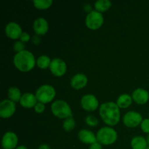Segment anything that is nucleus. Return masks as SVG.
Wrapping results in <instances>:
<instances>
[{
	"label": "nucleus",
	"instance_id": "obj_1",
	"mask_svg": "<svg viewBox=\"0 0 149 149\" xmlns=\"http://www.w3.org/2000/svg\"><path fill=\"white\" fill-rule=\"evenodd\" d=\"M119 108L117 104L113 102L103 103L100 108V115L103 122L110 126L117 125L120 119Z\"/></svg>",
	"mask_w": 149,
	"mask_h": 149
},
{
	"label": "nucleus",
	"instance_id": "obj_2",
	"mask_svg": "<svg viewBox=\"0 0 149 149\" xmlns=\"http://www.w3.org/2000/svg\"><path fill=\"white\" fill-rule=\"evenodd\" d=\"M16 68L20 71L27 72L31 71L35 65V58L31 52L27 50L17 52L13 60Z\"/></svg>",
	"mask_w": 149,
	"mask_h": 149
},
{
	"label": "nucleus",
	"instance_id": "obj_3",
	"mask_svg": "<svg viewBox=\"0 0 149 149\" xmlns=\"http://www.w3.org/2000/svg\"><path fill=\"white\" fill-rule=\"evenodd\" d=\"M51 110L55 116L61 119L72 116L71 108L68 103L63 100H56L52 103L51 106Z\"/></svg>",
	"mask_w": 149,
	"mask_h": 149
},
{
	"label": "nucleus",
	"instance_id": "obj_4",
	"mask_svg": "<svg viewBox=\"0 0 149 149\" xmlns=\"http://www.w3.org/2000/svg\"><path fill=\"white\" fill-rule=\"evenodd\" d=\"M117 139V133L110 127H103L97 132V140L103 145H111Z\"/></svg>",
	"mask_w": 149,
	"mask_h": 149
},
{
	"label": "nucleus",
	"instance_id": "obj_5",
	"mask_svg": "<svg viewBox=\"0 0 149 149\" xmlns=\"http://www.w3.org/2000/svg\"><path fill=\"white\" fill-rule=\"evenodd\" d=\"M55 96V90L50 85H42L36 90V97L39 103H47L52 101Z\"/></svg>",
	"mask_w": 149,
	"mask_h": 149
},
{
	"label": "nucleus",
	"instance_id": "obj_6",
	"mask_svg": "<svg viewBox=\"0 0 149 149\" xmlns=\"http://www.w3.org/2000/svg\"><path fill=\"white\" fill-rule=\"evenodd\" d=\"M86 26L92 30L98 29L103 23V17L97 11H91L86 17Z\"/></svg>",
	"mask_w": 149,
	"mask_h": 149
},
{
	"label": "nucleus",
	"instance_id": "obj_7",
	"mask_svg": "<svg viewBox=\"0 0 149 149\" xmlns=\"http://www.w3.org/2000/svg\"><path fill=\"white\" fill-rule=\"evenodd\" d=\"M123 122L128 127H136L140 124L142 123V116L139 113L130 111L125 115Z\"/></svg>",
	"mask_w": 149,
	"mask_h": 149
},
{
	"label": "nucleus",
	"instance_id": "obj_8",
	"mask_svg": "<svg viewBox=\"0 0 149 149\" xmlns=\"http://www.w3.org/2000/svg\"><path fill=\"white\" fill-rule=\"evenodd\" d=\"M50 71L56 77H62L66 71V65L63 61L60 58H55L51 61L49 65Z\"/></svg>",
	"mask_w": 149,
	"mask_h": 149
},
{
	"label": "nucleus",
	"instance_id": "obj_9",
	"mask_svg": "<svg viewBox=\"0 0 149 149\" xmlns=\"http://www.w3.org/2000/svg\"><path fill=\"white\" fill-rule=\"evenodd\" d=\"M15 111V105L10 100H4L0 103V116L4 119L10 117Z\"/></svg>",
	"mask_w": 149,
	"mask_h": 149
},
{
	"label": "nucleus",
	"instance_id": "obj_10",
	"mask_svg": "<svg viewBox=\"0 0 149 149\" xmlns=\"http://www.w3.org/2000/svg\"><path fill=\"white\" fill-rule=\"evenodd\" d=\"M81 105L83 109L88 111H93L98 107V101L93 95H87L82 97Z\"/></svg>",
	"mask_w": 149,
	"mask_h": 149
},
{
	"label": "nucleus",
	"instance_id": "obj_11",
	"mask_svg": "<svg viewBox=\"0 0 149 149\" xmlns=\"http://www.w3.org/2000/svg\"><path fill=\"white\" fill-rule=\"evenodd\" d=\"M18 139L17 135L11 132H6L2 138L1 145L4 149H14L17 146Z\"/></svg>",
	"mask_w": 149,
	"mask_h": 149
},
{
	"label": "nucleus",
	"instance_id": "obj_12",
	"mask_svg": "<svg viewBox=\"0 0 149 149\" xmlns=\"http://www.w3.org/2000/svg\"><path fill=\"white\" fill-rule=\"evenodd\" d=\"M5 31L7 36L13 39H17L23 33L20 26L15 22H10L6 26Z\"/></svg>",
	"mask_w": 149,
	"mask_h": 149
},
{
	"label": "nucleus",
	"instance_id": "obj_13",
	"mask_svg": "<svg viewBox=\"0 0 149 149\" xmlns=\"http://www.w3.org/2000/svg\"><path fill=\"white\" fill-rule=\"evenodd\" d=\"M149 98V94L143 89H137L132 93V99L138 104L143 105L147 103Z\"/></svg>",
	"mask_w": 149,
	"mask_h": 149
},
{
	"label": "nucleus",
	"instance_id": "obj_14",
	"mask_svg": "<svg viewBox=\"0 0 149 149\" xmlns=\"http://www.w3.org/2000/svg\"><path fill=\"white\" fill-rule=\"evenodd\" d=\"M87 84V78L84 74H78L73 77L71 80V87L76 90L82 89Z\"/></svg>",
	"mask_w": 149,
	"mask_h": 149
},
{
	"label": "nucleus",
	"instance_id": "obj_15",
	"mask_svg": "<svg viewBox=\"0 0 149 149\" xmlns=\"http://www.w3.org/2000/svg\"><path fill=\"white\" fill-rule=\"evenodd\" d=\"M33 30L38 35H44L48 31L47 21L43 17H39L33 23Z\"/></svg>",
	"mask_w": 149,
	"mask_h": 149
},
{
	"label": "nucleus",
	"instance_id": "obj_16",
	"mask_svg": "<svg viewBox=\"0 0 149 149\" xmlns=\"http://www.w3.org/2000/svg\"><path fill=\"white\" fill-rule=\"evenodd\" d=\"M79 138L81 142L84 143L93 144L97 143V137L95 136L93 132L91 131L87 130H82L79 132Z\"/></svg>",
	"mask_w": 149,
	"mask_h": 149
},
{
	"label": "nucleus",
	"instance_id": "obj_17",
	"mask_svg": "<svg viewBox=\"0 0 149 149\" xmlns=\"http://www.w3.org/2000/svg\"><path fill=\"white\" fill-rule=\"evenodd\" d=\"M36 97L31 93H25L21 96L20 103L25 108H32L36 105Z\"/></svg>",
	"mask_w": 149,
	"mask_h": 149
},
{
	"label": "nucleus",
	"instance_id": "obj_18",
	"mask_svg": "<svg viewBox=\"0 0 149 149\" xmlns=\"http://www.w3.org/2000/svg\"><path fill=\"white\" fill-rule=\"evenodd\" d=\"M148 143L144 138L138 136L134 138L131 141V146L132 149H146Z\"/></svg>",
	"mask_w": 149,
	"mask_h": 149
},
{
	"label": "nucleus",
	"instance_id": "obj_19",
	"mask_svg": "<svg viewBox=\"0 0 149 149\" xmlns=\"http://www.w3.org/2000/svg\"><path fill=\"white\" fill-rule=\"evenodd\" d=\"M132 103V97L129 95H122L117 100V106L122 109L129 107Z\"/></svg>",
	"mask_w": 149,
	"mask_h": 149
},
{
	"label": "nucleus",
	"instance_id": "obj_20",
	"mask_svg": "<svg viewBox=\"0 0 149 149\" xmlns=\"http://www.w3.org/2000/svg\"><path fill=\"white\" fill-rule=\"evenodd\" d=\"M111 6V2L109 0H98L95 4L96 10L99 13H103L109 10Z\"/></svg>",
	"mask_w": 149,
	"mask_h": 149
},
{
	"label": "nucleus",
	"instance_id": "obj_21",
	"mask_svg": "<svg viewBox=\"0 0 149 149\" xmlns=\"http://www.w3.org/2000/svg\"><path fill=\"white\" fill-rule=\"evenodd\" d=\"M8 97L13 102H18L21 98L20 90L15 87H10L8 91Z\"/></svg>",
	"mask_w": 149,
	"mask_h": 149
},
{
	"label": "nucleus",
	"instance_id": "obj_22",
	"mask_svg": "<svg viewBox=\"0 0 149 149\" xmlns=\"http://www.w3.org/2000/svg\"><path fill=\"white\" fill-rule=\"evenodd\" d=\"M52 4V0H34L33 4L35 7L40 10H45V9L49 8Z\"/></svg>",
	"mask_w": 149,
	"mask_h": 149
},
{
	"label": "nucleus",
	"instance_id": "obj_23",
	"mask_svg": "<svg viewBox=\"0 0 149 149\" xmlns=\"http://www.w3.org/2000/svg\"><path fill=\"white\" fill-rule=\"evenodd\" d=\"M36 63H37V65L39 68L45 69V68H47L48 66L50 65L51 61L49 57L43 55V56H41L38 58Z\"/></svg>",
	"mask_w": 149,
	"mask_h": 149
},
{
	"label": "nucleus",
	"instance_id": "obj_24",
	"mask_svg": "<svg viewBox=\"0 0 149 149\" xmlns=\"http://www.w3.org/2000/svg\"><path fill=\"white\" fill-rule=\"evenodd\" d=\"M63 129L65 131H67V132L73 130L74 127H75V120H74V119L72 116H70V117L67 118L65 119V122H63Z\"/></svg>",
	"mask_w": 149,
	"mask_h": 149
},
{
	"label": "nucleus",
	"instance_id": "obj_25",
	"mask_svg": "<svg viewBox=\"0 0 149 149\" xmlns=\"http://www.w3.org/2000/svg\"><path fill=\"white\" fill-rule=\"evenodd\" d=\"M86 123L92 127H95L98 124V121L95 116H89L86 118Z\"/></svg>",
	"mask_w": 149,
	"mask_h": 149
},
{
	"label": "nucleus",
	"instance_id": "obj_26",
	"mask_svg": "<svg viewBox=\"0 0 149 149\" xmlns=\"http://www.w3.org/2000/svg\"><path fill=\"white\" fill-rule=\"evenodd\" d=\"M141 129L146 133H149V119H146L141 123Z\"/></svg>",
	"mask_w": 149,
	"mask_h": 149
},
{
	"label": "nucleus",
	"instance_id": "obj_27",
	"mask_svg": "<svg viewBox=\"0 0 149 149\" xmlns=\"http://www.w3.org/2000/svg\"><path fill=\"white\" fill-rule=\"evenodd\" d=\"M24 45L21 42H16L14 45V49L17 52L24 50Z\"/></svg>",
	"mask_w": 149,
	"mask_h": 149
},
{
	"label": "nucleus",
	"instance_id": "obj_28",
	"mask_svg": "<svg viewBox=\"0 0 149 149\" xmlns=\"http://www.w3.org/2000/svg\"><path fill=\"white\" fill-rule=\"evenodd\" d=\"M45 106L44 105V103H38L35 106V111L37 112V113H42L45 111Z\"/></svg>",
	"mask_w": 149,
	"mask_h": 149
},
{
	"label": "nucleus",
	"instance_id": "obj_29",
	"mask_svg": "<svg viewBox=\"0 0 149 149\" xmlns=\"http://www.w3.org/2000/svg\"><path fill=\"white\" fill-rule=\"evenodd\" d=\"M20 40L22 41L23 42H27L30 39V36H29V33H27L26 32H23V33L20 36Z\"/></svg>",
	"mask_w": 149,
	"mask_h": 149
},
{
	"label": "nucleus",
	"instance_id": "obj_30",
	"mask_svg": "<svg viewBox=\"0 0 149 149\" xmlns=\"http://www.w3.org/2000/svg\"><path fill=\"white\" fill-rule=\"evenodd\" d=\"M90 149H102V146L99 143H93L90 146Z\"/></svg>",
	"mask_w": 149,
	"mask_h": 149
},
{
	"label": "nucleus",
	"instance_id": "obj_31",
	"mask_svg": "<svg viewBox=\"0 0 149 149\" xmlns=\"http://www.w3.org/2000/svg\"><path fill=\"white\" fill-rule=\"evenodd\" d=\"M39 149H50V148H49L48 146L45 145V144H43V145H42L39 146Z\"/></svg>",
	"mask_w": 149,
	"mask_h": 149
},
{
	"label": "nucleus",
	"instance_id": "obj_32",
	"mask_svg": "<svg viewBox=\"0 0 149 149\" xmlns=\"http://www.w3.org/2000/svg\"><path fill=\"white\" fill-rule=\"evenodd\" d=\"M16 149H28L25 146H18Z\"/></svg>",
	"mask_w": 149,
	"mask_h": 149
},
{
	"label": "nucleus",
	"instance_id": "obj_33",
	"mask_svg": "<svg viewBox=\"0 0 149 149\" xmlns=\"http://www.w3.org/2000/svg\"><path fill=\"white\" fill-rule=\"evenodd\" d=\"M147 143H148V146H149V134H148V138H147Z\"/></svg>",
	"mask_w": 149,
	"mask_h": 149
},
{
	"label": "nucleus",
	"instance_id": "obj_34",
	"mask_svg": "<svg viewBox=\"0 0 149 149\" xmlns=\"http://www.w3.org/2000/svg\"><path fill=\"white\" fill-rule=\"evenodd\" d=\"M146 149H149V147H148V148H147Z\"/></svg>",
	"mask_w": 149,
	"mask_h": 149
}]
</instances>
